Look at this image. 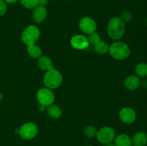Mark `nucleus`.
<instances>
[{
	"label": "nucleus",
	"mask_w": 147,
	"mask_h": 146,
	"mask_svg": "<svg viewBox=\"0 0 147 146\" xmlns=\"http://www.w3.org/2000/svg\"><path fill=\"white\" fill-rule=\"evenodd\" d=\"M108 34L114 40H119L123 37L126 31L125 23L119 17H113L108 24Z\"/></svg>",
	"instance_id": "1"
},
{
	"label": "nucleus",
	"mask_w": 147,
	"mask_h": 146,
	"mask_svg": "<svg viewBox=\"0 0 147 146\" xmlns=\"http://www.w3.org/2000/svg\"><path fill=\"white\" fill-rule=\"evenodd\" d=\"M109 54L116 60H125L130 55L131 50L127 44L122 42H116L109 47Z\"/></svg>",
	"instance_id": "2"
},
{
	"label": "nucleus",
	"mask_w": 147,
	"mask_h": 146,
	"mask_svg": "<svg viewBox=\"0 0 147 146\" xmlns=\"http://www.w3.org/2000/svg\"><path fill=\"white\" fill-rule=\"evenodd\" d=\"M63 82V77L60 72L56 70L55 69H53L49 70L45 74L43 78V82L46 87L49 89H56L60 87Z\"/></svg>",
	"instance_id": "3"
},
{
	"label": "nucleus",
	"mask_w": 147,
	"mask_h": 146,
	"mask_svg": "<svg viewBox=\"0 0 147 146\" xmlns=\"http://www.w3.org/2000/svg\"><path fill=\"white\" fill-rule=\"evenodd\" d=\"M40 36V30L34 25L26 27L22 33V40L26 45L34 44Z\"/></svg>",
	"instance_id": "4"
},
{
	"label": "nucleus",
	"mask_w": 147,
	"mask_h": 146,
	"mask_svg": "<svg viewBox=\"0 0 147 146\" xmlns=\"http://www.w3.org/2000/svg\"><path fill=\"white\" fill-rule=\"evenodd\" d=\"M37 99L41 105L44 107H48L51 105L55 100L54 93L50 89L47 87L42 88L37 92Z\"/></svg>",
	"instance_id": "5"
},
{
	"label": "nucleus",
	"mask_w": 147,
	"mask_h": 146,
	"mask_svg": "<svg viewBox=\"0 0 147 146\" xmlns=\"http://www.w3.org/2000/svg\"><path fill=\"white\" fill-rule=\"evenodd\" d=\"M18 133L24 140H31L37 135L38 133V127L34 123H27L20 127Z\"/></svg>",
	"instance_id": "6"
},
{
	"label": "nucleus",
	"mask_w": 147,
	"mask_h": 146,
	"mask_svg": "<svg viewBox=\"0 0 147 146\" xmlns=\"http://www.w3.org/2000/svg\"><path fill=\"white\" fill-rule=\"evenodd\" d=\"M98 140L102 144H109L111 143L116 137V133L114 130L110 127H103L98 131Z\"/></svg>",
	"instance_id": "7"
},
{
	"label": "nucleus",
	"mask_w": 147,
	"mask_h": 146,
	"mask_svg": "<svg viewBox=\"0 0 147 146\" xmlns=\"http://www.w3.org/2000/svg\"><path fill=\"white\" fill-rule=\"evenodd\" d=\"M79 27L83 32L90 34L96 31L97 25L93 19L90 17H83L79 22Z\"/></svg>",
	"instance_id": "8"
},
{
	"label": "nucleus",
	"mask_w": 147,
	"mask_h": 146,
	"mask_svg": "<svg viewBox=\"0 0 147 146\" xmlns=\"http://www.w3.org/2000/svg\"><path fill=\"white\" fill-rule=\"evenodd\" d=\"M119 117L123 123L126 124H132L136 120V114L131 107H126L120 110Z\"/></svg>",
	"instance_id": "9"
},
{
	"label": "nucleus",
	"mask_w": 147,
	"mask_h": 146,
	"mask_svg": "<svg viewBox=\"0 0 147 146\" xmlns=\"http://www.w3.org/2000/svg\"><path fill=\"white\" fill-rule=\"evenodd\" d=\"M70 44L73 48L79 50H86L90 44L88 39L81 34H78L72 37L70 40Z\"/></svg>",
	"instance_id": "10"
},
{
	"label": "nucleus",
	"mask_w": 147,
	"mask_h": 146,
	"mask_svg": "<svg viewBox=\"0 0 147 146\" xmlns=\"http://www.w3.org/2000/svg\"><path fill=\"white\" fill-rule=\"evenodd\" d=\"M47 15V9L42 6H37L33 9L32 18L35 22L41 23L46 19Z\"/></svg>",
	"instance_id": "11"
},
{
	"label": "nucleus",
	"mask_w": 147,
	"mask_h": 146,
	"mask_svg": "<svg viewBox=\"0 0 147 146\" xmlns=\"http://www.w3.org/2000/svg\"><path fill=\"white\" fill-rule=\"evenodd\" d=\"M140 78L136 75H130L126 77L124 81V86L127 90H135L141 85Z\"/></svg>",
	"instance_id": "12"
},
{
	"label": "nucleus",
	"mask_w": 147,
	"mask_h": 146,
	"mask_svg": "<svg viewBox=\"0 0 147 146\" xmlns=\"http://www.w3.org/2000/svg\"><path fill=\"white\" fill-rule=\"evenodd\" d=\"M131 142L132 146H145L147 144V135L144 132H137L134 135Z\"/></svg>",
	"instance_id": "13"
},
{
	"label": "nucleus",
	"mask_w": 147,
	"mask_h": 146,
	"mask_svg": "<svg viewBox=\"0 0 147 146\" xmlns=\"http://www.w3.org/2000/svg\"><path fill=\"white\" fill-rule=\"evenodd\" d=\"M37 65L42 70L46 72L54 69L52 60L46 56H42L39 58L38 61H37Z\"/></svg>",
	"instance_id": "14"
},
{
	"label": "nucleus",
	"mask_w": 147,
	"mask_h": 146,
	"mask_svg": "<svg viewBox=\"0 0 147 146\" xmlns=\"http://www.w3.org/2000/svg\"><path fill=\"white\" fill-rule=\"evenodd\" d=\"M115 145L116 146H132L131 139L126 134H121L115 137Z\"/></svg>",
	"instance_id": "15"
},
{
	"label": "nucleus",
	"mask_w": 147,
	"mask_h": 146,
	"mask_svg": "<svg viewBox=\"0 0 147 146\" xmlns=\"http://www.w3.org/2000/svg\"><path fill=\"white\" fill-rule=\"evenodd\" d=\"M27 52L30 57L34 59H39L42 54L41 48L34 44L27 46Z\"/></svg>",
	"instance_id": "16"
},
{
	"label": "nucleus",
	"mask_w": 147,
	"mask_h": 146,
	"mask_svg": "<svg viewBox=\"0 0 147 146\" xmlns=\"http://www.w3.org/2000/svg\"><path fill=\"white\" fill-rule=\"evenodd\" d=\"M47 113L51 118L58 119L62 115V110L58 106L51 104L47 107Z\"/></svg>",
	"instance_id": "17"
},
{
	"label": "nucleus",
	"mask_w": 147,
	"mask_h": 146,
	"mask_svg": "<svg viewBox=\"0 0 147 146\" xmlns=\"http://www.w3.org/2000/svg\"><path fill=\"white\" fill-rule=\"evenodd\" d=\"M136 76L139 77H145L147 76V64L144 62H141L136 65L135 68Z\"/></svg>",
	"instance_id": "18"
},
{
	"label": "nucleus",
	"mask_w": 147,
	"mask_h": 146,
	"mask_svg": "<svg viewBox=\"0 0 147 146\" xmlns=\"http://www.w3.org/2000/svg\"><path fill=\"white\" fill-rule=\"evenodd\" d=\"M94 48L96 52L98 54H106L109 52V46L106 42L100 40L96 45L94 46Z\"/></svg>",
	"instance_id": "19"
},
{
	"label": "nucleus",
	"mask_w": 147,
	"mask_h": 146,
	"mask_svg": "<svg viewBox=\"0 0 147 146\" xmlns=\"http://www.w3.org/2000/svg\"><path fill=\"white\" fill-rule=\"evenodd\" d=\"M22 5L28 9H34L38 6L37 0H20Z\"/></svg>",
	"instance_id": "20"
},
{
	"label": "nucleus",
	"mask_w": 147,
	"mask_h": 146,
	"mask_svg": "<svg viewBox=\"0 0 147 146\" xmlns=\"http://www.w3.org/2000/svg\"><path fill=\"white\" fill-rule=\"evenodd\" d=\"M84 134L86 137H90V138H92V137H94L97 135L98 130L94 126L92 125H88L87 127H85L84 129Z\"/></svg>",
	"instance_id": "21"
},
{
	"label": "nucleus",
	"mask_w": 147,
	"mask_h": 146,
	"mask_svg": "<svg viewBox=\"0 0 147 146\" xmlns=\"http://www.w3.org/2000/svg\"><path fill=\"white\" fill-rule=\"evenodd\" d=\"M88 40L89 44H92L93 46H95L100 41V38L99 34L95 31V32L89 34V37L88 38Z\"/></svg>",
	"instance_id": "22"
},
{
	"label": "nucleus",
	"mask_w": 147,
	"mask_h": 146,
	"mask_svg": "<svg viewBox=\"0 0 147 146\" xmlns=\"http://www.w3.org/2000/svg\"><path fill=\"white\" fill-rule=\"evenodd\" d=\"M124 23L129 22L132 19V13L129 11H124L121 14V17H119Z\"/></svg>",
	"instance_id": "23"
},
{
	"label": "nucleus",
	"mask_w": 147,
	"mask_h": 146,
	"mask_svg": "<svg viewBox=\"0 0 147 146\" xmlns=\"http://www.w3.org/2000/svg\"><path fill=\"white\" fill-rule=\"evenodd\" d=\"M7 9V4L4 2V0H0V16L4 15Z\"/></svg>",
	"instance_id": "24"
},
{
	"label": "nucleus",
	"mask_w": 147,
	"mask_h": 146,
	"mask_svg": "<svg viewBox=\"0 0 147 146\" xmlns=\"http://www.w3.org/2000/svg\"><path fill=\"white\" fill-rule=\"evenodd\" d=\"M38 1V5L42 6V7H45L47 4L48 3L49 0H37Z\"/></svg>",
	"instance_id": "25"
},
{
	"label": "nucleus",
	"mask_w": 147,
	"mask_h": 146,
	"mask_svg": "<svg viewBox=\"0 0 147 146\" xmlns=\"http://www.w3.org/2000/svg\"><path fill=\"white\" fill-rule=\"evenodd\" d=\"M4 1L6 4H14V3H16L18 0H4Z\"/></svg>",
	"instance_id": "26"
},
{
	"label": "nucleus",
	"mask_w": 147,
	"mask_h": 146,
	"mask_svg": "<svg viewBox=\"0 0 147 146\" xmlns=\"http://www.w3.org/2000/svg\"><path fill=\"white\" fill-rule=\"evenodd\" d=\"M103 146H116L114 144H112V143H109V144H104Z\"/></svg>",
	"instance_id": "27"
},
{
	"label": "nucleus",
	"mask_w": 147,
	"mask_h": 146,
	"mask_svg": "<svg viewBox=\"0 0 147 146\" xmlns=\"http://www.w3.org/2000/svg\"><path fill=\"white\" fill-rule=\"evenodd\" d=\"M1 99H2V94L0 93V100H1Z\"/></svg>",
	"instance_id": "28"
},
{
	"label": "nucleus",
	"mask_w": 147,
	"mask_h": 146,
	"mask_svg": "<svg viewBox=\"0 0 147 146\" xmlns=\"http://www.w3.org/2000/svg\"><path fill=\"white\" fill-rule=\"evenodd\" d=\"M145 23H146V25L147 26V18L146 19V21H145Z\"/></svg>",
	"instance_id": "29"
},
{
	"label": "nucleus",
	"mask_w": 147,
	"mask_h": 146,
	"mask_svg": "<svg viewBox=\"0 0 147 146\" xmlns=\"http://www.w3.org/2000/svg\"><path fill=\"white\" fill-rule=\"evenodd\" d=\"M63 1H69V0H63Z\"/></svg>",
	"instance_id": "30"
},
{
	"label": "nucleus",
	"mask_w": 147,
	"mask_h": 146,
	"mask_svg": "<svg viewBox=\"0 0 147 146\" xmlns=\"http://www.w3.org/2000/svg\"><path fill=\"white\" fill-rule=\"evenodd\" d=\"M88 146H93V145H88Z\"/></svg>",
	"instance_id": "31"
}]
</instances>
